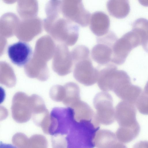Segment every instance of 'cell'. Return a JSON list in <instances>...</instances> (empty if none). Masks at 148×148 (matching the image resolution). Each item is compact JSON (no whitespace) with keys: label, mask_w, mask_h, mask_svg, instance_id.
Returning a JSON list of instances; mask_svg holds the SVG:
<instances>
[{"label":"cell","mask_w":148,"mask_h":148,"mask_svg":"<svg viewBox=\"0 0 148 148\" xmlns=\"http://www.w3.org/2000/svg\"><path fill=\"white\" fill-rule=\"evenodd\" d=\"M93 104L96 110V116L104 121L112 120L114 110L110 94L104 91L98 93L94 98Z\"/></svg>","instance_id":"obj_8"},{"label":"cell","mask_w":148,"mask_h":148,"mask_svg":"<svg viewBox=\"0 0 148 148\" xmlns=\"http://www.w3.org/2000/svg\"><path fill=\"white\" fill-rule=\"evenodd\" d=\"M132 30L140 36L141 45L144 49L148 53V20L140 18L136 20L132 25Z\"/></svg>","instance_id":"obj_12"},{"label":"cell","mask_w":148,"mask_h":148,"mask_svg":"<svg viewBox=\"0 0 148 148\" xmlns=\"http://www.w3.org/2000/svg\"><path fill=\"white\" fill-rule=\"evenodd\" d=\"M64 11L71 21L82 27L89 24L90 13L86 10L82 0H69L65 2Z\"/></svg>","instance_id":"obj_6"},{"label":"cell","mask_w":148,"mask_h":148,"mask_svg":"<svg viewBox=\"0 0 148 148\" xmlns=\"http://www.w3.org/2000/svg\"><path fill=\"white\" fill-rule=\"evenodd\" d=\"M99 71L97 80L98 85L104 92L112 91L114 84L117 78L119 71L113 64H109Z\"/></svg>","instance_id":"obj_9"},{"label":"cell","mask_w":148,"mask_h":148,"mask_svg":"<svg viewBox=\"0 0 148 148\" xmlns=\"http://www.w3.org/2000/svg\"><path fill=\"white\" fill-rule=\"evenodd\" d=\"M140 3L142 5L145 6H148V1H139Z\"/></svg>","instance_id":"obj_16"},{"label":"cell","mask_w":148,"mask_h":148,"mask_svg":"<svg viewBox=\"0 0 148 148\" xmlns=\"http://www.w3.org/2000/svg\"><path fill=\"white\" fill-rule=\"evenodd\" d=\"M71 53L74 64L81 60L89 58L90 51L84 45H78L72 49Z\"/></svg>","instance_id":"obj_14"},{"label":"cell","mask_w":148,"mask_h":148,"mask_svg":"<svg viewBox=\"0 0 148 148\" xmlns=\"http://www.w3.org/2000/svg\"><path fill=\"white\" fill-rule=\"evenodd\" d=\"M7 52L11 62L20 67L26 65L32 56V50L30 45L21 41L9 45L7 48Z\"/></svg>","instance_id":"obj_7"},{"label":"cell","mask_w":148,"mask_h":148,"mask_svg":"<svg viewBox=\"0 0 148 148\" xmlns=\"http://www.w3.org/2000/svg\"><path fill=\"white\" fill-rule=\"evenodd\" d=\"M141 44L140 37L136 32L132 30L126 33L113 44L111 62L118 65L122 64L131 51Z\"/></svg>","instance_id":"obj_2"},{"label":"cell","mask_w":148,"mask_h":148,"mask_svg":"<svg viewBox=\"0 0 148 148\" xmlns=\"http://www.w3.org/2000/svg\"><path fill=\"white\" fill-rule=\"evenodd\" d=\"M106 7L110 15L117 18H125L130 11L129 3L127 0H109L107 3Z\"/></svg>","instance_id":"obj_11"},{"label":"cell","mask_w":148,"mask_h":148,"mask_svg":"<svg viewBox=\"0 0 148 148\" xmlns=\"http://www.w3.org/2000/svg\"><path fill=\"white\" fill-rule=\"evenodd\" d=\"M0 148H17L14 145L9 144L3 143L0 142Z\"/></svg>","instance_id":"obj_15"},{"label":"cell","mask_w":148,"mask_h":148,"mask_svg":"<svg viewBox=\"0 0 148 148\" xmlns=\"http://www.w3.org/2000/svg\"><path fill=\"white\" fill-rule=\"evenodd\" d=\"M74 64L73 76L78 82L86 86L96 82L99 71L93 66L90 58L79 60Z\"/></svg>","instance_id":"obj_5"},{"label":"cell","mask_w":148,"mask_h":148,"mask_svg":"<svg viewBox=\"0 0 148 148\" xmlns=\"http://www.w3.org/2000/svg\"><path fill=\"white\" fill-rule=\"evenodd\" d=\"M89 24L92 32L98 37H101L109 32L110 19L104 12L96 11L91 14Z\"/></svg>","instance_id":"obj_10"},{"label":"cell","mask_w":148,"mask_h":148,"mask_svg":"<svg viewBox=\"0 0 148 148\" xmlns=\"http://www.w3.org/2000/svg\"><path fill=\"white\" fill-rule=\"evenodd\" d=\"M99 128L92 119H75L65 137L66 148H94V139Z\"/></svg>","instance_id":"obj_1"},{"label":"cell","mask_w":148,"mask_h":148,"mask_svg":"<svg viewBox=\"0 0 148 148\" xmlns=\"http://www.w3.org/2000/svg\"><path fill=\"white\" fill-rule=\"evenodd\" d=\"M97 43L92 48L91 56L93 60L101 65H106L111 62L112 47L117 38L114 35L108 34L98 37Z\"/></svg>","instance_id":"obj_4"},{"label":"cell","mask_w":148,"mask_h":148,"mask_svg":"<svg viewBox=\"0 0 148 148\" xmlns=\"http://www.w3.org/2000/svg\"><path fill=\"white\" fill-rule=\"evenodd\" d=\"M51 123L49 132L52 135H67L75 118L71 108L56 107L50 114Z\"/></svg>","instance_id":"obj_3"},{"label":"cell","mask_w":148,"mask_h":148,"mask_svg":"<svg viewBox=\"0 0 148 148\" xmlns=\"http://www.w3.org/2000/svg\"><path fill=\"white\" fill-rule=\"evenodd\" d=\"M66 105L70 107L75 103L81 100L79 86L75 83L70 82L66 85Z\"/></svg>","instance_id":"obj_13"}]
</instances>
